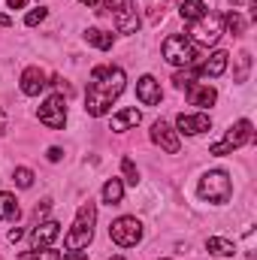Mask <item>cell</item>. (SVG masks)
I'll use <instances>...</instances> for the list:
<instances>
[{
	"label": "cell",
	"mask_w": 257,
	"mask_h": 260,
	"mask_svg": "<svg viewBox=\"0 0 257 260\" xmlns=\"http://www.w3.org/2000/svg\"><path fill=\"white\" fill-rule=\"evenodd\" d=\"M124 70L121 67H94L91 79H88V91H85V112L91 118H103L109 112V106L121 97L124 91Z\"/></svg>",
	"instance_id": "cell-1"
},
{
	"label": "cell",
	"mask_w": 257,
	"mask_h": 260,
	"mask_svg": "<svg viewBox=\"0 0 257 260\" xmlns=\"http://www.w3.org/2000/svg\"><path fill=\"white\" fill-rule=\"evenodd\" d=\"M94 221H97V206L88 200V203L79 209L73 230L67 233V251H82V248L94 239Z\"/></svg>",
	"instance_id": "cell-2"
},
{
	"label": "cell",
	"mask_w": 257,
	"mask_h": 260,
	"mask_svg": "<svg viewBox=\"0 0 257 260\" xmlns=\"http://www.w3.org/2000/svg\"><path fill=\"white\" fill-rule=\"evenodd\" d=\"M160 55H164L167 64H173V67H194L197 58H200L197 46L188 40V34H170L164 40V46H160Z\"/></svg>",
	"instance_id": "cell-3"
},
{
	"label": "cell",
	"mask_w": 257,
	"mask_h": 260,
	"mask_svg": "<svg viewBox=\"0 0 257 260\" xmlns=\"http://www.w3.org/2000/svg\"><path fill=\"white\" fill-rule=\"evenodd\" d=\"M197 194H200V200H206V203L221 206V203H227L230 194H233V182H230V176L224 170H212V173H206L200 179Z\"/></svg>",
	"instance_id": "cell-4"
},
{
	"label": "cell",
	"mask_w": 257,
	"mask_h": 260,
	"mask_svg": "<svg viewBox=\"0 0 257 260\" xmlns=\"http://www.w3.org/2000/svg\"><path fill=\"white\" fill-rule=\"evenodd\" d=\"M103 12L112 15L118 34H136L139 30V12L130 0H103Z\"/></svg>",
	"instance_id": "cell-5"
},
{
	"label": "cell",
	"mask_w": 257,
	"mask_h": 260,
	"mask_svg": "<svg viewBox=\"0 0 257 260\" xmlns=\"http://www.w3.org/2000/svg\"><path fill=\"white\" fill-rule=\"evenodd\" d=\"M245 142H251V121H248V118L236 121L233 127L224 133L221 142H212V145H209V154H218V157H221V154H233V151L242 148Z\"/></svg>",
	"instance_id": "cell-6"
},
{
	"label": "cell",
	"mask_w": 257,
	"mask_h": 260,
	"mask_svg": "<svg viewBox=\"0 0 257 260\" xmlns=\"http://www.w3.org/2000/svg\"><path fill=\"white\" fill-rule=\"evenodd\" d=\"M188 40H191L194 46H215V43L221 40V15L206 12L200 21H194Z\"/></svg>",
	"instance_id": "cell-7"
},
{
	"label": "cell",
	"mask_w": 257,
	"mask_h": 260,
	"mask_svg": "<svg viewBox=\"0 0 257 260\" xmlns=\"http://www.w3.org/2000/svg\"><path fill=\"white\" fill-rule=\"evenodd\" d=\"M109 236H112V242L115 245H121V248H133L139 239H142V224L136 221V218H118V221H112L109 224Z\"/></svg>",
	"instance_id": "cell-8"
},
{
	"label": "cell",
	"mask_w": 257,
	"mask_h": 260,
	"mask_svg": "<svg viewBox=\"0 0 257 260\" xmlns=\"http://www.w3.org/2000/svg\"><path fill=\"white\" fill-rule=\"evenodd\" d=\"M40 121H43L46 127H52V130H61L67 124V103H64L61 94L46 97V103L40 106Z\"/></svg>",
	"instance_id": "cell-9"
},
{
	"label": "cell",
	"mask_w": 257,
	"mask_h": 260,
	"mask_svg": "<svg viewBox=\"0 0 257 260\" xmlns=\"http://www.w3.org/2000/svg\"><path fill=\"white\" fill-rule=\"evenodd\" d=\"M151 142H157L167 154H179V133L167 121H154L151 124Z\"/></svg>",
	"instance_id": "cell-10"
},
{
	"label": "cell",
	"mask_w": 257,
	"mask_h": 260,
	"mask_svg": "<svg viewBox=\"0 0 257 260\" xmlns=\"http://www.w3.org/2000/svg\"><path fill=\"white\" fill-rule=\"evenodd\" d=\"M136 97L145 103V106H157L160 100H164V91H160V82L154 79V76H142L139 82H136Z\"/></svg>",
	"instance_id": "cell-11"
},
{
	"label": "cell",
	"mask_w": 257,
	"mask_h": 260,
	"mask_svg": "<svg viewBox=\"0 0 257 260\" xmlns=\"http://www.w3.org/2000/svg\"><path fill=\"white\" fill-rule=\"evenodd\" d=\"M58 236H61V224H58V221H43V224L34 227V233H30V245H34V248H49Z\"/></svg>",
	"instance_id": "cell-12"
},
{
	"label": "cell",
	"mask_w": 257,
	"mask_h": 260,
	"mask_svg": "<svg viewBox=\"0 0 257 260\" xmlns=\"http://www.w3.org/2000/svg\"><path fill=\"white\" fill-rule=\"evenodd\" d=\"M46 73L40 70V67H27L24 73H21V91L27 94V97H40L43 91H46Z\"/></svg>",
	"instance_id": "cell-13"
},
{
	"label": "cell",
	"mask_w": 257,
	"mask_h": 260,
	"mask_svg": "<svg viewBox=\"0 0 257 260\" xmlns=\"http://www.w3.org/2000/svg\"><path fill=\"white\" fill-rule=\"evenodd\" d=\"M176 127L182 130V133H188V136H197V133H206V130L212 127V118L206 115V112H200V115H179L176 118Z\"/></svg>",
	"instance_id": "cell-14"
},
{
	"label": "cell",
	"mask_w": 257,
	"mask_h": 260,
	"mask_svg": "<svg viewBox=\"0 0 257 260\" xmlns=\"http://www.w3.org/2000/svg\"><path fill=\"white\" fill-rule=\"evenodd\" d=\"M215 100H218V91L212 85H200V82L188 85V103L191 106H212Z\"/></svg>",
	"instance_id": "cell-15"
},
{
	"label": "cell",
	"mask_w": 257,
	"mask_h": 260,
	"mask_svg": "<svg viewBox=\"0 0 257 260\" xmlns=\"http://www.w3.org/2000/svg\"><path fill=\"white\" fill-rule=\"evenodd\" d=\"M227 61H230L227 52H212L203 64H197V73H200V76H221V73L227 70Z\"/></svg>",
	"instance_id": "cell-16"
},
{
	"label": "cell",
	"mask_w": 257,
	"mask_h": 260,
	"mask_svg": "<svg viewBox=\"0 0 257 260\" xmlns=\"http://www.w3.org/2000/svg\"><path fill=\"white\" fill-rule=\"evenodd\" d=\"M139 121H142V112L130 106V109H121L118 115H112V130H115V133H124V130L136 127Z\"/></svg>",
	"instance_id": "cell-17"
},
{
	"label": "cell",
	"mask_w": 257,
	"mask_h": 260,
	"mask_svg": "<svg viewBox=\"0 0 257 260\" xmlns=\"http://www.w3.org/2000/svg\"><path fill=\"white\" fill-rule=\"evenodd\" d=\"M18 215H21L18 200L12 194H6V191H0V221H15Z\"/></svg>",
	"instance_id": "cell-18"
},
{
	"label": "cell",
	"mask_w": 257,
	"mask_h": 260,
	"mask_svg": "<svg viewBox=\"0 0 257 260\" xmlns=\"http://www.w3.org/2000/svg\"><path fill=\"white\" fill-rule=\"evenodd\" d=\"M179 15L194 24V21H200V18L206 15V3H203V0H185V3L179 6Z\"/></svg>",
	"instance_id": "cell-19"
},
{
	"label": "cell",
	"mask_w": 257,
	"mask_h": 260,
	"mask_svg": "<svg viewBox=\"0 0 257 260\" xmlns=\"http://www.w3.org/2000/svg\"><path fill=\"white\" fill-rule=\"evenodd\" d=\"M85 43H91V46L109 52V49H112V34H106V30H100V27H88V30H85Z\"/></svg>",
	"instance_id": "cell-20"
},
{
	"label": "cell",
	"mask_w": 257,
	"mask_h": 260,
	"mask_svg": "<svg viewBox=\"0 0 257 260\" xmlns=\"http://www.w3.org/2000/svg\"><path fill=\"white\" fill-rule=\"evenodd\" d=\"M121 197H124V182H121V179H109V182L103 185V200H106L109 206H118Z\"/></svg>",
	"instance_id": "cell-21"
},
{
	"label": "cell",
	"mask_w": 257,
	"mask_h": 260,
	"mask_svg": "<svg viewBox=\"0 0 257 260\" xmlns=\"http://www.w3.org/2000/svg\"><path fill=\"white\" fill-rule=\"evenodd\" d=\"M206 248H209L212 254H218V257H230V254H236V245L227 242V239H218V236H209V239H206Z\"/></svg>",
	"instance_id": "cell-22"
},
{
	"label": "cell",
	"mask_w": 257,
	"mask_h": 260,
	"mask_svg": "<svg viewBox=\"0 0 257 260\" xmlns=\"http://www.w3.org/2000/svg\"><path fill=\"white\" fill-rule=\"evenodd\" d=\"M221 24H227V30L233 34V37H239V34H245V18L236 12V9H230L224 18H221Z\"/></svg>",
	"instance_id": "cell-23"
},
{
	"label": "cell",
	"mask_w": 257,
	"mask_h": 260,
	"mask_svg": "<svg viewBox=\"0 0 257 260\" xmlns=\"http://www.w3.org/2000/svg\"><path fill=\"white\" fill-rule=\"evenodd\" d=\"M194 76H200V73H197V64H194V67H185V70H179V73L173 76V82H176V88H188V85L194 82Z\"/></svg>",
	"instance_id": "cell-24"
},
{
	"label": "cell",
	"mask_w": 257,
	"mask_h": 260,
	"mask_svg": "<svg viewBox=\"0 0 257 260\" xmlns=\"http://www.w3.org/2000/svg\"><path fill=\"white\" fill-rule=\"evenodd\" d=\"M121 173H124V182H127V185H133V188L139 185V170H136V164H133L130 157L121 160Z\"/></svg>",
	"instance_id": "cell-25"
},
{
	"label": "cell",
	"mask_w": 257,
	"mask_h": 260,
	"mask_svg": "<svg viewBox=\"0 0 257 260\" xmlns=\"http://www.w3.org/2000/svg\"><path fill=\"white\" fill-rule=\"evenodd\" d=\"M12 182H15L18 188H30V185H34V173H30L27 167H15V173H12Z\"/></svg>",
	"instance_id": "cell-26"
},
{
	"label": "cell",
	"mask_w": 257,
	"mask_h": 260,
	"mask_svg": "<svg viewBox=\"0 0 257 260\" xmlns=\"http://www.w3.org/2000/svg\"><path fill=\"white\" fill-rule=\"evenodd\" d=\"M18 260H61V254L52 248H43V251H24Z\"/></svg>",
	"instance_id": "cell-27"
},
{
	"label": "cell",
	"mask_w": 257,
	"mask_h": 260,
	"mask_svg": "<svg viewBox=\"0 0 257 260\" xmlns=\"http://www.w3.org/2000/svg\"><path fill=\"white\" fill-rule=\"evenodd\" d=\"M236 61H239V70H236V82H245V79H248V70H251V55H248V52H242Z\"/></svg>",
	"instance_id": "cell-28"
},
{
	"label": "cell",
	"mask_w": 257,
	"mask_h": 260,
	"mask_svg": "<svg viewBox=\"0 0 257 260\" xmlns=\"http://www.w3.org/2000/svg\"><path fill=\"white\" fill-rule=\"evenodd\" d=\"M46 15H49V9H43V6H40V9H30V12H27V18H24V24H27V27H34V24H40Z\"/></svg>",
	"instance_id": "cell-29"
},
{
	"label": "cell",
	"mask_w": 257,
	"mask_h": 260,
	"mask_svg": "<svg viewBox=\"0 0 257 260\" xmlns=\"http://www.w3.org/2000/svg\"><path fill=\"white\" fill-rule=\"evenodd\" d=\"M46 157L55 164V160H61V157H64V151H61V148H49V151H46Z\"/></svg>",
	"instance_id": "cell-30"
},
{
	"label": "cell",
	"mask_w": 257,
	"mask_h": 260,
	"mask_svg": "<svg viewBox=\"0 0 257 260\" xmlns=\"http://www.w3.org/2000/svg\"><path fill=\"white\" fill-rule=\"evenodd\" d=\"M64 260H88V254L85 251H67Z\"/></svg>",
	"instance_id": "cell-31"
},
{
	"label": "cell",
	"mask_w": 257,
	"mask_h": 260,
	"mask_svg": "<svg viewBox=\"0 0 257 260\" xmlns=\"http://www.w3.org/2000/svg\"><path fill=\"white\" fill-rule=\"evenodd\" d=\"M49 209H52V200H43V203L37 206V218H40V215H46Z\"/></svg>",
	"instance_id": "cell-32"
},
{
	"label": "cell",
	"mask_w": 257,
	"mask_h": 260,
	"mask_svg": "<svg viewBox=\"0 0 257 260\" xmlns=\"http://www.w3.org/2000/svg\"><path fill=\"white\" fill-rule=\"evenodd\" d=\"M21 236H24V233H21V227H12V230H9V242H18Z\"/></svg>",
	"instance_id": "cell-33"
},
{
	"label": "cell",
	"mask_w": 257,
	"mask_h": 260,
	"mask_svg": "<svg viewBox=\"0 0 257 260\" xmlns=\"http://www.w3.org/2000/svg\"><path fill=\"white\" fill-rule=\"evenodd\" d=\"M6 3H9V9H21V6H24L27 0H6Z\"/></svg>",
	"instance_id": "cell-34"
},
{
	"label": "cell",
	"mask_w": 257,
	"mask_h": 260,
	"mask_svg": "<svg viewBox=\"0 0 257 260\" xmlns=\"http://www.w3.org/2000/svg\"><path fill=\"white\" fill-rule=\"evenodd\" d=\"M9 24H12V18L9 15H0V27H9Z\"/></svg>",
	"instance_id": "cell-35"
},
{
	"label": "cell",
	"mask_w": 257,
	"mask_h": 260,
	"mask_svg": "<svg viewBox=\"0 0 257 260\" xmlns=\"http://www.w3.org/2000/svg\"><path fill=\"white\" fill-rule=\"evenodd\" d=\"M3 130H6V115L0 112V133H3Z\"/></svg>",
	"instance_id": "cell-36"
},
{
	"label": "cell",
	"mask_w": 257,
	"mask_h": 260,
	"mask_svg": "<svg viewBox=\"0 0 257 260\" xmlns=\"http://www.w3.org/2000/svg\"><path fill=\"white\" fill-rule=\"evenodd\" d=\"M79 3H85V6H94V3H97V0H79Z\"/></svg>",
	"instance_id": "cell-37"
},
{
	"label": "cell",
	"mask_w": 257,
	"mask_h": 260,
	"mask_svg": "<svg viewBox=\"0 0 257 260\" xmlns=\"http://www.w3.org/2000/svg\"><path fill=\"white\" fill-rule=\"evenodd\" d=\"M109 260H124V257H109Z\"/></svg>",
	"instance_id": "cell-38"
},
{
	"label": "cell",
	"mask_w": 257,
	"mask_h": 260,
	"mask_svg": "<svg viewBox=\"0 0 257 260\" xmlns=\"http://www.w3.org/2000/svg\"><path fill=\"white\" fill-rule=\"evenodd\" d=\"M233 3H245V0H233Z\"/></svg>",
	"instance_id": "cell-39"
}]
</instances>
